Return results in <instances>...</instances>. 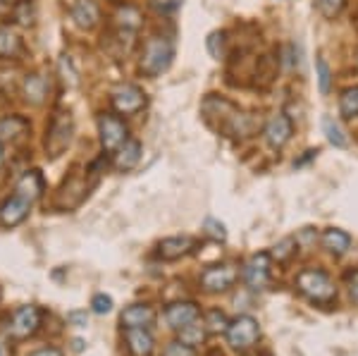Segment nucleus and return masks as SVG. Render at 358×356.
I'll return each instance as SVG.
<instances>
[{
    "mask_svg": "<svg viewBox=\"0 0 358 356\" xmlns=\"http://www.w3.org/2000/svg\"><path fill=\"white\" fill-rule=\"evenodd\" d=\"M270 266H273V256L270 254H256L246 261L241 280L246 283L248 290H263L270 283Z\"/></svg>",
    "mask_w": 358,
    "mask_h": 356,
    "instance_id": "obj_9",
    "label": "nucleus"
},
{
    "mask_svg": "<svg viewBox=\"0 0 358 356\" xmlns=\"http://www.w3.org/2000/svg\"><path fill=\"white\" fill-rule=\"evenodd\" d=\"M320 242H322V249H327L334 256H342L351 249V237L344 232V229H337V227L325 229L322 237H320Z\"/></svg>",
    "mask_w": 358,
    "mask_h": 356,
    "instance_id": "obj_22",
    "label": "nucleus"
},
{
    "mask_svg": "<svg viewBox=\"0 0 358 356\" xmlns=\"http://www.w3.org/2000/svg\"><path fill=\"white\" fill-rule=\"evenodd\" d=\"M172 57H175V48L165 36L148 38L141 55V72L148 74V77H158V74L170 70Z\"/></svg>",
    "mask_w": 358,
    "mask_h": 356,
    "instance_id": "obj_5",
    "label": "nucleus"
},
{
    "mask_svg": "<svg viewBox=\"0 0 358 356\" xmlns=\"http://www.w3.org/2000/svg\"><path fill=\"white\" fill-rule=\"evenodd\" d=\"M339 111H342L344 118H358V86H351L346 89L342 96H339Z\"/></svg>",
    "mask_w": 358,
    "mask_h": 356,
    "instance_id": "obj_26",
    "label": "nucleus"
},
{
    "mask_svg": "<svg viewBox=\"0 0 358 356\" xmlns=\"http://www.w3.org/2000/svg\"><path fill=\"white\" fill-rule=\"evenodd\" d=\"M41 308L38 306H22L17 308L13 313V320H10V337H15V340H27V337H31L34 332L38 330V325H41Z\"/></svg>",
    "mask_w": 358,
    "mask_h": 356,
    "instance_id": "obj_8",
    "label": "nucleus"
},
{
    "mask_svg": "<svg viewBox=\"0 0 358 356\" xmlns=\"http://www.w3.org/2000/svg\"><path fill=\"white\" fill-rule=\"evenodd\" d=\"M203 229H206L208 237H213L215 242H224V239H227V229H224L222 222L215 220V218H206Z\"/></svg>",
    "mask_w": 358,
    "mask_h": 356,
    "instance_id": "obj_31",
    "label": "nucleus"
},
{
    "mask_svg": "<svg viewBox=\"0 0 358 356\" xmlns=\"http://www.w3.org/2000/svg\"><path fill=\"white\" fill-rule=\"evenodd\" d=\"M3 160H5L3 158V143H0V168H3Z\"/></svg>",
    "mask_w": 358,
    "mask_h": 356,
    "instance_id": "obj_41",
    "label": "nucleus"
},
{
    "mask_svg": "<svg viewBox=\"0 0 358 356\" xmlns=\"http://www.w3.org/2000/svg\"><path fill=\"white\" fill-rule=\"evenodd\" d=\"M224 43H227V38H224V31H213L210 36L206 38L208 53L215 57V60H220V57H224Z\"/></svg>",
    "mask_w": 358,
    "mask_h": 356,
    "instance_id": "obj_30",
    "label": "nucleus"
},
{
    "mask_svg": "<svg viewBox=\"0 0 358 356\" xmlns=\"http://www.w3.org/2000/svg\"><path fill=\"white\" fill-rule=\"evenodd\" d=\"M224 335H227L229 347L236 352H246L261 340V325L253 315H236L234 320H229V328Z\"/></svg>",
    "mask_w": 358,
    "mask_h": 356,
    "instance_id": "obj_6",
    "label": "nucleus"
},
{
    "mask_svg": "<svg viewBox=\"0 0 358 356\" xmlns=\"http://www.w3.org/2000/svg\"><path fill=\"white\" fill-rule=\"evenodd\" d=\"M115 24H117L120 31L136 34L138 27H141V13L131 5H120L117 13H115Z\"/></svg>",
    "mask_w": 358,
    "mask_h": 356,
    "instance_id": "obj_23",
    "label": "nucleus"
},
{
    "mask_svg": "<svg viewBox=\"0 0 358 356\" xmlns=\"http://www.w3.org/2000/svg\"><path fill=\"white\" fill-rule=\"evenodd\" d=\"M315 70H317V86H320V94H330V86H332V72H330V67H327L325 57H317Z\"/></svg>",
    "mask_w": 358,
    "mask_h": 356,
    "instance_id": "obj_29",
    "label": "nucleus"
},
{
    "mask_svg": "<svg viewBox=\"0 0 358 356\" xmlns=\"http://www.w3.org/2000/svg\"><path fill=\"white\" fill-rule=\"evenodd\" d=\"M296 290L315 304H330L337 297V287L330 280V275L317 268H306L296 275Z\"/></svg>",
    "mask_w": 358,
    "mask_h": 356,
    "instance_id": "obj_3",
    "label": "nucleus"
},
{
    "mask_svg": "<svg viewBox=\"0 0 358 356\" xmlns=\"http://www.w3.org/2000/svg\"><path fill=\"white\" fill-rule=\"evenodd\" d=\"M346 285H349V294H351V299H354V301L358 304V271H354V273L346 275Z\"/></svg>",
    "mask_w": 358,
    "mask_h": 356,
    "instance_id": "obj_36",
    "label": "nucleus"
},
{
    "mask_svg": "<svg viewBox=\"0 0 358 356\" xmlns=\"http://www.w3.org/2000/svg\"><path fill=\"white\" fill-rule=\"evenodd\" d=\"M98 134H101V143L108 153H115L127 139H129V136H127L124 120L113 113H103L101 118H98Z\"/></svg>",
    "mask_w": 358,
    "mask_h": 356,
    "instance_id": "obj_7",
    "label": "nucleus"
},
{
    "mask_svg": "<svg viewBox=\"0 0 358 356\" xmlns=\"http://www.w3.org/2000/svg\"><path fill=\"white\" fill-rule=\"evenodd\" d=\"M15 20L20 22V24H31L34 22V5L31 0H20V3L15 5Z\"/></svg>",
    "mask_w": 358,
    "mask_h": 356,
    "instance_id": "obj_32",
    "label": "nucleus"
},
{
    "mask_svg": "<svg viewBox=\"0 0 358 356\" xmlns=\"http://www.w3.org/2000/svg\"><path fill=\"white\" fill-rule=\"evenodd\" d=\"M201 111H203L206 120L210 122L213 118L220 120V124H217V129L222 131V134L227 136H248L253 131V124H251V118L244 115L236 106H232L229 101L224 99H217V96H208L203 101V106H201Z\"/></svg>",
    "mask_w": 358,
    "mask_h": 356,
    "instance_id": "obj_2",
    "label": "nucleus"
},
{
    "mask_svg": "<svg viewBox=\"0 0 358 356\" xmlns=\"http://www.w3.org/2000/svg\"><path fill=\"white\" fill-rule=\"evenodd\" d=\"M3 3H13V0H3Z\"/></svg>",
    "mask_w": 358,
    "mask_h": 356,
    "instance_id": "obj_42",
    "label": "nucleus"
},
{
    "mask_svg": "<svg viewBox=\"0 0 358 356\" xmlns=\"http://www.w3.org/2000/svg\"><path fill=\"white\" fill-rule=\"evenodd\" d=\"M72 20L79 29H94L101 22V10L96 0H74L72 3Z\"/></svg>",
    "mask_w": 358,
    "mask_h": 356,
    "instance_id": "obj_17",
    "label": "nucleus"
},
{
    "mask_svg": "<svg viewBox=\"0 0 358 356\" xmlns=\"http://www.w3.org/2000/svg\"><path fill=\"white\" fill-rule=\"evenodd\" d=\"M196 249V239L194 237H167L160 242L158 246V256L163 258V261H177V258L192 254Z\"/></svg>",
    "mask_w": 358,
    "mask_h": 356,
    "instance_id": "obj_16",
    "label": "nucleus"
},
{
    "mask_svg": "<svg viewBox=\"0 0 358 356\" xmlns=\"http://www.w3.org/2000/svg\"><path fill=\"white\" fill-rule=\"evenodd\" d=\"M322 131H325L327 141H330L332 146L344 148L346 143H349V139H346L344 129L339 127V122H337V120H332V118H325V120H322Z\"/></svg>",
    "mask_w": 358,
    "mask_h": 356,
    "instance_id": "obj_25",
    "label": "nucleus"
},
{
    "mask_svg": "<svg viewBox=\"0 0 358 356\" xmlns=\"http://www.w3.org/2000/svg\"><path fill=\"white\" fill-rule=\"evenodd\" d=\"M65 3H74V0H65Z\"/></svg>",
    "mask_w": 358,
    "mask_h": 356,
    "instance_id": "obj_43",
    "label": "nucleus"
},
{
    "mask_svg": "<svg viewBox=\"0 0 358 356\" xmlns=\"http://www.w3.org/2000/svg\"><path fill=\"white\" fill-rule=\"evenodd\" d=\"M236 280H239V271L232 263H220V266H213L201 275V285L206 292H227Z\"/></svg>",
    "mask_w": 358,
    "mask_h": 356,
    "instance_id": "obj_11",
    "label": "nucleus"
},
{
    "mask_svg": "<svg viewBox=\"0 0 358 356\" xmlns=\"http://www.w3.org/2000/svg\"><path fill=\"white\" fill-rule=\"evenodd\" d=\"M141 160V143L136 139H127L122 146L115 151V168L120 172H127V170H134Z\"/></svg>",
    "mask_w": 358,
    "mask_h": 356,
    "instance_id": "obj_20",
    "label": "nucleus"
},
{
    "mask_svg": "<svg viewBox=\"0 0 358 356\" xmlns=\"http://www.w3.org/2000/svg\"><path fill=\"white\" fill-rule=\"evenodd\" d=\"M124 340L131 356H151L155 349V340L148 328H124Z\"/></svg>",
    "mask_w": 358,
    "mask_h": 356,
    "instance_id": "obj_15",
    "label": "nucleus"
},
{
    "mask_svg": "<svg viewBox=\"0 0 358 356\" xmlns=\"http://www.w3.org/2000/svg\"><path fill=\"white\" fill-rule=\"evenodd\" d=\"M24 53V43H22L20 34L10 27H0V57L3 60H17Z\"/></svg>",
    "mask_w": 358,
    "mask_h": 356,
    "instance_id": "obj_21",
    "label": "nucleus"
},
{
    "mask_svg": "<svg viewBox=\"0 0 358 356\" xmlns=\"http://www.w3.org/2000/svg\"><path fill=\"white\" fill-rule=\"evenodd\" d=\"M74 134V120L69 111H55L50 118V124L45 129V153L50 158H57L65 153V148L72 143Z\"/></svg>",
    "mask_w": 358,
    "mask_h": 356,
    "instance_id": "obj_4",
    "label": "nucleus"
},
{
    "mask_svg": "<svg viewBox=\"0 0 358 356\" xmlns=\"http://www.w3.org/2000/svg\"><path fill=\"white\" fill-rule=\"evenodd\" d=\"M292 131H294L292 120L287 118L285 113H277L268 120V124H265V129H263L265 143H268L273 151H280V148H285L287 143H289Z\"/></svg>",
    "mask_w": 358,
    "mask_h": 356,
    "instance_id": "obj_12",
    "label": "nucleus"
},
{
    "mask_svg": "<svg viewBox=\"0 0 358 356\" xmlns=\"http://www.w3.org/2000/svg\"><path fill=\"white\" fill-rule=\"evenodd\" d=\"M43 189H45V182H43L41 172L38 170L24 172V175L20 177V182H17L13 197L0 206V225L15 227V225H20V222H24L31 206L41 199Z\"/></svg>",
    "mask_w": 358,
    "mask_h": 356,
    "instance_id": "obj_1",
    "label": "nucleus"
},
{
    "mask_svg": "<svg viewBox=\"0 0 358 356\" xmlns=\"http://www.w3.org/2000/svg\"><path fill=\"white\" fill-rule=\"evenodd\" d=\"M29 356H62V352L57 347H43V349H36L34 354Z\"/></svg>",
    "mask_w": 358,
    "mask_h": 356,
    "instance_id": "obj_38",
    "label": "nucleus"
},
{
    "mask_svg": "<svg viewBox=\"0 0 358 356\" xmlns=\"http://www.w3.org/2000/svg\"><path fill=\"white\" fill-rule=\"evenodd\" d=\"M151 5H153V8H158V10H163V13H167V10L177 8L179 0H151Z\"/></svg>",
    "mask_w": 358,
    "mask_h": 356,
    "instance_id": "obj_37",
    "label": "nucleus"
},
{
    "mask_svg": "<svg viewBox=\"0 0 358 356\" xmlns=\"http://www.w3.org/2000/svg\"><path fill=\"white\" fill-rule=\"evenodd\" d=\"M91 308H94V313H98V315L110 313L113 311V299L108 294H96L94 299H91Z\"/></svg>",
    "mask_w": 358,
    "mask_h": 356,
    "instance_id": "obj_34",
    "label": "nucleus"
},
{
    "mask_svg": "<svg viewBox=\"0 0 358 356\" xmlns=\"http://www.w3.org/2000/svg\"><path fill=\"white\" fill-rule=\"evenodd\" d=\"M163 356H196V352H194V347H189V344H184V342H172L170 347L165 349Z\"/></svg>",
    "mask_w": 358,
    "mask_h": 356,
    "instance_id": "obj_35",
    "label": "nucleus"
},
{
    "mask_svg": "<svg viewBox=\"0 0 358 356\" xmlns=\"http://www.w3.org/2000/svg\"><path fill=\"white\" fill-rule=\"evenodd\" d=\"M206 328H208V332H227V328H229L227 315L222 311H217V308H213V311L206 315Z\"/></svg>",
    "mask_w": 358,
    "mask_h": 356,
    "instance_id": "obj_28",
    "label": "nucleus"
},
{
    "mask_svg": "<svg viewBox=\"0 0 358 356\" xmlns=\"http://www.w3.org/2000/svg\"><path fill=\"white\" fill-rule=\"evenodd\" d=\"M50 91V84L43 74H27L24 84H22V94L31 106H41Z\"/></svg>",
    "mask_w": 358,
    "mask_h": 356,
    "instance_id": "obj_19",
    "label": "nucleus"
},
{
    "mask_svg": "<svg viewBox=\"0 0 358 356\" xmlns=\"http://www.w3.org/2000/svg\"><path fill=\"white\" fill-rule=\"evenodd\" d=\"M69 320H72V323H77L79 328H82V325H86V313L74 311V313H69Z\"/></svg>",
    "mask_w": 358,
    "mask_h": 356,
    "instance_id": "obj_39",
    "label": "nucleus"
},
{
    "mask_svg": "<svg viewBox=\"0 0 358 356\" xmlns=\"http://www.w3.org/2000/svg\"><path fill=\"white\" fill-rule=\"evenodd\" d=\"M179 332V342L189 344V347H196V344H201L208 337V328H206V320H194V323H189L187 328L177 330Z\"/></svg>",
    "mask_w": 358,
    "mask_h": 356,
    "instance_id": "obj_24",
    "label": "nucleus"
},
{
    "mask_svg": "<svg viewBox=\"0 0 358 356\" xmlns=\"http://www.w3.org/2000/svg\"><path fill=\"white\" fill-rule=\"evenodd\" d=\"M110 101H113V108L120 115H134L146 106V94L134 84H122L113 91Z\"/></svg>",
    "mask_w": 358,
    "mask_h": 356,
    "instance_id": "obj_10",
    "label": "nucleus"
},
{
    "mask_svg": "<svg viewBox=\"0 0 358 356\" xmlns=\"http://www.w3.org/2000/svg\"><path fill=\"white\" fill-rule=\"evenodd\" d=\"M10 354H13V349H10V342L0 337V356H10Z\"/></svg>",
    "mask_w": 358,
    "mask_h": 356,
    "instance_id": "obj_40",
    "label": "nucleus"
},
{
    "mask_svg": "<svg viewBox=\"0 0 358 356\" xmlns=\"http://www.w3.org/2000/svg\"><path fill=\"white\" fill-rule=\"evenodd\" d=\"M346 0H315V8L325 20H334V17L342 15Z\"/></svg>",
    "mask_w": 358,
    "mask_h": 356,
    "instance_id": "obj_27",
    "label": "nucleus"
},
{
    "mask_svg": "<svg viewBox=\"0 0 358 356\" xmlns=\"http://www.w3.org/2000/svg\"><path fill=\"white\" fill-rule=\"evenodd\" d=\"M29 124L27 118L22 115H8V118L0 120V143H20L29 136Z\"/></svg>",
    "mask_w": 358,
    "mask_h": 356,
    "instance_id": "obj_14",
    "label": "nucleus"
},
{
    "mask_svg": "<svg viewBox=\"0 0 358 356\" xmlns=\"http://www.w3.org/2000/svg\"><path fill=\"white\" fill-rule=\"evenodd\" d=\"M199 318H201V311L194 301H175V304H170L165 311V320L172 330L187 328L189 323H194V320H199Z\"/></svg>",
    "mask_w": 358,
    "mask_h": 356,
    "instance_id": "obj_13",
    "label": "nucleus"
},
{
    "mask_svg": "<svg viewBox=\"0 0 358 356\" xmlns=\"http://www.w3.org/2000/svg\"><path fill=\"white\" fill-rule=\"evenodd\" d=\"M120 320L124 328H151L155 323V311L153 306H146V304H134V306L124 308Z\"/></svg>",
    "mask_w": 358,
    "mask_h": 356,
    "instance_id": "obj_18",
    "label": "nucleus"
},
{
    "mask_svg": "<svg viewBox=\"0 0 358 356\" xmlns=\"http://www.w3.org/2000/svg\"><path fill=\"white\" fill-rule=\"evenodd\" d=\"M294 251H296V239L287 237V239H282V242L275 246L273 258H277V261H287V258L294 256Z\"/></svg>",
    "mask_w": 358,
    "mask_h": 356,
    "instance_id": "obj_33",
    "label": "nucleus"
}]
</instances>
